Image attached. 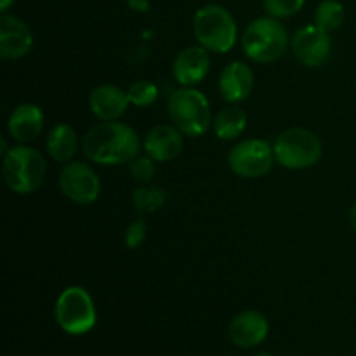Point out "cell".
I'll return each mask as SVG.
<instances>
[{"mask_svg": "<svg viewBox=\"0 0 356 356\" xmlns=\"http://www.w3.org/2000/svg\"><path fill=\"white\" fill-rule=\"evenodd\" d=\"M127 96L131 104L139 108H146L156 101V97H159V87L152 82H146V80H138V82H134L129 87Z\"/></svg>", "mask_w": 356, "mask_h": 356, "instance_id": "cell-22", "label": "cell"}, {"mask_svg": "<svg viewBox=\"0 0 356 356\" xmlns=\"http://www.w3.org/2000/svg\"><path fill=\"white\" fill-rule=\"evenodd\" d=\"M33 35L28 24L13 14L0 16V56L3 59H19L30 52Z\"/></svg>", "mask_w": 356, "mask_h": 356, "instance_id": "cell-12", "label": "cell"}, {"mask_svg": "<svg viewBox=\"0 0 356 356\" xmlns=\"http://www.w3.org/2000/svg\"><path fill=\"white\" fill-rule=\"evenodd\" d=\"M42 127H44V113L33 103H24L14 108L7 122L10 138L16 139L17 143L33 141L40 134Z\"/></svg>", "mask_w": 356, "mask_h": 356, "instance_id": "cell-17", "label": "cell"}, {"mask_svg": "<svg viewBox=\"0 0 356 356\" xmlns=\"http://www.w3.org/2000/svg\"><path fill=\"white\" fill-rule=\"evenodd\" d=\"M252 356H273V355H270V353H257V355H252Z\"/></svg>", "mask_w": 356, "mask_h": 356, "instance_id": "cell-29", "label": "cell"}, {"mask_svg": "<svg viewBox=\"0 0 356 356\" xmlns=\"http://www.w3.org/2000/svg\"><path fill=\"white\" fill-rule=\"evenodd\" d=\"M211 70L209 51L202 45H191L183 49L172 63V75L177 83L184 87H193L207 76Z\"/></svg>", "mask_w": 356, "mask_h": 356, "instance_id": "cell-13", "label": "cell"}, {"mask_svg": "<svg viewBox=\"0 0 356 356\" xmlns=\"http://www.w3.org/2000/svg\"><path fill=\"white\" fill-rule=\"evenodd\" d=\"M129 104H131V101H129L127 92L117 86H110V83L96 87L89 97L90 111L94 113V117L103 122L120 118L127 111Z\"/></svg>", "mask_w": 356, "mask_h": 356, "instance_id": "cell-15", "label": "cell"}, {"mask_svg": "<svg viewBox=\"0 0 356 356\" xmlns=\"http://www.w3.org/2000/svg\"><path fill=\"white\" fill-rule=\"evenodd\" d=\"M273 146L264 139H245L236 143L228 155V165L240 177H261L273 167Z\"/></svg>", "mask_w": 356, "mask_h": 356, "instance_id": "cell-8", "label": "cell"}, {"mask_svg": "<svg viewBox=\"0 0 356 356\" xmlns=\"http://www.w3.org/2000/svg\"><path fill=\"white\" fill-rule=\"evenodd\" d=\"M254 89V73L250 66L242 61H233L222 70L219 76V90L228 103H240L247 99Z\"/></svg>", "mask_w": 356, "mask_h": 356, "instance_id": "cell-16", "label": "cell"}, {"mask_svg": "<svg viewBox=\"0 0 356 356\" xmlns=\"http://www.w3.org/2000/svg\"><path fill=\"white\" fill-rule=\"evenodd\" d=\"M3 179L19 195H30L42 186L45 177V160L30 146H14L3 155Z\"/></svg>", "mask_w": 356, "mask_h": 356, "instance_id": "cell-4", "label": "cell"}, {"mask_svg": "<svg viewBox=\"0 0 356 356\" xmlns=\"http://www.w3.org/2000/svg\"><path fill=\"white\" fill-rule=\"evenodd\" d=\"M183 132L176 125H156L146 134L145 152L155 162H169L183 152Z\"/></svg>", "mask_w": 356, "mask_h": 356, "instance_id": "cell-14", "label": "cell"}, {"mask_svg": "<svg viewBox=\"0 0 356 356\" xmlns=\"http://www.w3.org/2000/svg\"><path fill=\"white\" fill-rule=\"evenodd\" d=\"M193 33L202 47L222 54L235 45L236 23L228 9L218 3H207L195 13Z\"/></svg>", "mask_w": 356, "mask_h": 356, "instance_id": "cell-2", "label": "cell"}, {"mask_svg": "<svg viewBox=\"0 0 356 356\" xmlns=\"http://www.w3.org/2000/svg\"><path fill=\"white\" fill-rule=\"evenodd\" d=\"M155 160L152 159V156H136L131 163V167H129V170H131V176L134 177L136 181H139V183H149V181L153 179V176H155Z\"/></svg>", "mask_w": 356, "mask_h": 356, "instance_id": "cell-24", "label": "cell"}, {"mask_svg": "<svg viewBox=\"0 0 356 356\" xmlns=\"http://www.w3.org/2000/svg\"><path fill=\"white\" fill-rule=\"evenodd\" d=\"M129 9H132L134 13H148L149 10V0H127Z\"/></svg>", "mask_w": 356, "mask_h": 356, "instance_id": "cell-26", "label": "cell"}, {"mask_svg": "<svg viewBox=\"0 0 356 356\" xmlns=\"http://www.w3.org/2000/svg\"><path fill=\"white\" fill-rule=\"evenodd\" d=\"M275 160L285 169H309L322 159V143L306 129H287L277 138L273 145Z\"/></svg>", "mask_w": 356, "mask_h": 356, "instance_id": "cell-6", "label": "cell"}, {"mask_svg": "<svg viewBox=\"0 0 356 356\" xmlns=\"http://www.w3.org/2000/svg\"><path fill=\"white\" fill-rule=\"evenodd\" d=\"M14 2H16V0H0V10H2V13H6V10L9 9Z\"/></svg>", "mask_w": 356, "mask_h": 356, "instance_id": "cell-28", "label": "cell"}, {"mask_svg": "<svg viewBox=\"0 0 356 356\" xmlns=\"http://www.w3.org/2000/svg\"><path fill=\"white\" fill-rule=\"evenodd\" d=\"M350 225L356 233V202L353 205H351V209H350Z\"/></svg>", "mask_w": 356, "mask_h": 356, "instance_id": "cell-27", "label": "cell"}, {"mask_svg": "<svg viewBox=\"0 0 356 356\" xmlns=\"http://www.w3.org/2000/svg\"><path fill=\"white\" fill-rule=\"evenodd\" d=\"M292 52L301 65L318 68L329 59L332 40L330 33L323 31L315 23L301 28L292 35Z\"/></svg>", "mask_w": 356, "mask_h": 356, "instance_id": "cell-10", "label": "cell"}, {"mask_svg": "<svg viewBox=\"0 0 356 356\" xmlns=\"http://www.w3.org/2000/svg\"><path fill=\"white\" fill-rule=\"evenodd\" d=\"M59 188L63 195L75 204H92L101 191L97 174L83 162H70L59 172Z\"/></svg>", "mask_w": 356, "mask_h": 356, "instance_id": "cell-9", "label": "cell"}, {"mask_svg": "<svg viewBox=\"0 0 356 356\" xmlns=\"http://www.w3.org/2000/svg\"><path fill=\"white\" fill-rule=\"evenodd\" d=\"M167 195L162 188L159 186H143L134 190L132 193V205L139 212H156L165 202Z\"/></svg>", "mask_w": 356, "mask_h": 356, "instance_id": "cell-21", "label": "cell"}, {"mask_svg": "<svg viewBox=\"0 0 356 356\" xmlns=\"http://www.w3.org/2000/svg\"><path fill=\"white\" fill-rule=\"evenodd\" d=\"M306 0H263V7L268 13V16L275 17V19H285L305 7Z\"/></svg>", "mask_w": 356, "mask_h": 356, "instance_id": "cell-23", "label": "cell"}, {"mask_svg": "<svg viewBox=\"0 0 356 356\" xmlns=\"http://www.w3.org/2000/svg\"><path fill=\"white\" fill-rule=\"evenodd\" d=\"M146 236V225L143 219H136L132 225H129L127 232H125V245L129 249H138Z\"/></svg>", "mask_w": 356, "mask_h": 356, "instance_id": "cell-25", "label": "cell"}, {"mask_svg": "<svg viewBox=\"0 0 356 356\" xmlns=\"http://www.w3.org/2000/svg\"><path fill=\"white\" fill-rule=\"evenodd\" d=\"M247 127V115L242 108L228 106L214 118V132L219 139H236Z\"/></svg>", "mask_w": 356, "mask_h": 356, "instance_id": "cell-19", "label": "cell"}, {"mask_svg": "<svg viewBox=\"0 0 356 356\" xmlns=\"http://www.w3.org/2000/svg\"><path fill=\"white\" fill-rule=\"evenodd\" d=\"M344 16H346V13H344L343 3L337 2V0H323L315 10V24L327 33H330L343 24Z\"/></svg>", "mask_w": 356, "mask_h": 356, "instance_id": "cell-20", "label": "cell"}, {"mask_svg": "<svg viewBox=\"0 0 356 356\" xmlns=\"http://www.w3.org/2000/svg\"><path fill=\"white\" fill-rule=\"evenodd\" d=\"M169 115L177 129L184 136L198 138L207 132L212 122L211 104L200 90L183 87L169 97Z\"/></svg>", "mask_w": 356, "mask_h": 356, "instance_id": "cell-5", "label": "cell"}, {"mask_svg": "<svg viewBox=\"0 0 356 356\" xmlns=\"http://www.w3.org/2000/svg\"><path fill=\"white\" fill-rule=\"evenodd\" d=\"M289 45V33L275 17H257L245 28L242 47L247 58L256 63H273L284 56Z\"/></svg>", "mask_w": 356, "mask_h": 356, "instance_id": "cell-3", "label": "cell"}, {"mask_svg": "<svg viewBox=\"0 0 356 356\" xmlns=\"http://www.w3.org/2000/svg\"><path fill=\"white\" fill-rule=\"evenodd\" d=\"M139 136L122 122H101L83 138V153L97 165H120L139 155Z\"/></svg>", "mask_w": 356, "mask_h": 356, "instance_id": "cell-1", "label": "cell"}, {"mask_svg": "<svg viewBox=\"0 0 356 356\" xmlns=\"http://www.w3.org/2000/svg\"><path fill=\"white\" fill-rule=\"evenodd\" d=\"M268 332H270V323H268L266 316L254 309H245V312L238 313L232 320L228 329L229 341L243 350L259 346L268 337Z\"/></svg>", "mask_w": 356, "mask_h": 356, "instance_id": "cell-11", "label": "cell"}, {"mask_svg": "<svg viewBox=\"0 0 356 356\" xmlns=\"http://www.w3.org/2000/svg\"><path fill=\"white\" fill-rule=\"evenodd\" d=\"M76 145H79L76 132L66 124H58L52 127L45 141V148L56 162H68L75 155Z\"/></svg>", "mask_w": 356, "mask_h": 356, "instance_id": "cell-18", "label": "cell"}, {"mask_svg": "<svg viewBox=\"0 0 356 356\" xmlns=\"http://www.w3.org/2000/svg\"><path fill=\"white\" fill-rule=\"evenodd\" d=\"M56 322L70 336H83L96 325V308L89 292L82 287H68L56 301Z\"/></svg>", "mask_w": 356, "mask_h": 356, "instance_id": "cell-7", "label": "cell"}]
</instances>
